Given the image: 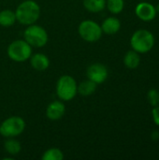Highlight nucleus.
Here are the masks:
<instances>
[{
    "instance_id": "5701e85b",
    "label": "nucleus",
    "mask_w": 159,
    "mask_h": 160,
    "mask_svg": "<svg viewBox=\"0 0 159 160\" xmlns=\"http://www.w3.org/2000/svg\"><path fill=\"white\" fill-rule=\"evenodd\" d=\"M156 9H157V12H158L159 13V4L157 6V8H156Z\"/></svg>"
},
{
    "instance_id": "39448f33",
    "label": "nucleus",
    "mask_w": 159,
    "mask_h": 160,
    "mask_svg": "<svg viewBox=\"0 0 159 160\" xmlns=\"http://www.w3.org/2000/svg\"><path fill=\"white\" fill-rule=\"evenodd\" d=\"M24 40L32 47L40 48L47 44L49 37L47 31L40 25L36 23L27 25L23 33Z\"/></svg>"
},
{
    "instance_id": "2eb2a0df",
    "label": "nucleus",
    "mask_w": 159,
    "mask_h": 160,
    "mask_svg": "<svg viewBox=\"0 0 159 160\" xmlns=\"http://www.w3.org/2000/svg\"><path fill=\"white\" fill-rule=\"evenodd\" d=\"M15 11L11 9H3L0 11V25L3 27H10L16 22Z\"/></svg>"
},
{
    "instance_id": "f8f14e48",
    "label": "nucleus",
    "mask_w": 159,
    "mask_h": 160,
    "mask_svg": "<svg viewBox=\"0 0 159 160\" xmlns=\"http://www.w3.org/2000/svg\"><path fill=\"white\" fill-rule=\"evenodd\" d=\"M102 32L107 35H114L121 28V22L115 17H108L100 25Z\"/></svg>"
},
{
    "instance_id": "6e6552de",
    "label": "nucleus",
    "mask_w": 159,
    "mask_h": 160,
    "mask_svg": "<svg viewBox=\"0 0 159 160\" xmlns=\"http://www.w3.org/2000/svg\"><path fill=\"white\" fill-rule=\"evenodd\" d=\"M86 75L89 80L96 82L97 84H100L107 80L109 72L106 66L100 63H95L88 67Z\"/></svg>"
},
{
    "instance_id": "dca6fc26",
    "label": "nucleus",
    "mask_w": 159,
    "mask_h": 160,
    "mask_svg": "<svg viewBox=\"0 0 159 160\" xmlns=\"http://www.w3.org/2000/svg\"><path fill=\"white\" fill-rule=\"evenodd\" d=\"M83 7L90 12L97 13L106 8V0H83Z\"/></svg>"
},
{
    "instance_id": "ddd939ff",
    "label": "nucleus",
    "mask_w": 159,
    "mask_h": 160,
    "mask_svg": "<svg viewBox=\"0 0 159 160\" xmlns=\"http://www.w3.org/2000/svg\"><path fill=\"white\" fill-rule=\"evenodd\" d=\"M140 63H141V57L139 52L132 50L126 53L124 57V64L127 68L135 69L140 66Z\"/></svg>"
},
{
    "instance_id": "7ed1b4c3",
    "label": "nucleus",
    "mask_w": 159,
    "mask_h": 160,
    "mask_svg": "<svg viewBox=\"0 0 159 160\" xmlns=\"http://www.w3.org/2000/svg\"><path fill=\"white\" fill-rule=\"evenodd\" d=\"M56 94L60 100H72L78 94V84L76 80L70 75L61 76L56 83Z\"/></svg>"
},
{
    "instance_id": "f3484780",
    "label": "nucleus",
    "mask_w": 159,
    "mask_h": 160,
    "mask_svg": "<svg viewBox=\"0 0 159 160\" xmlns=\"http://www.w3.org/2000/svg\"><path fill=\"white\" fill-rule=\"evenodd\" d=\"M4 148L5 151L10 155V156H17L21 150H22V145L19 141L13 139V138H7V140L4 143Z\"/></svg>"
},
{
    "instance_id": "412c9836",
    "label": "nucleus",
    "mask_w": 159,
    "mask_h": 160,
    "mask_svg": "<svg viewBox=\"0 0 159 160\" xmlns=\"http://www.w3.org/2000/svg\"><path fill=\"white\" fill-rule=\"evenodd\" d=\"M152 116H153V120H154L155 124L157 126H159V105L154 107V109L152 111Z\"/></svg>"
},
{
    "instance_id": "1a4fd4ad",
    "label": "nucleus",
    "mask_w": 159,
    "mask_h": 160,
    "mask_svg": "<svg viewBox=\"0 0 159 160\" xmlns=\"http://www.w3.org/2000/svg\"><path fill=\"white\" fill-rule=\"evenodd\" d=\"M135 13L143 22H151L157 16V9L154 5L148 2H142L136 6Z\"/></svg>"
},
{
    "instance_id": "6ab92c4d",
    "label": "nucleus",
    "mask_w": 159,
    "mask_h": 160,
    "mask_svg": "<svg viewBox=\"0 0 159 160\" xmlns=\"http://www.w3.org/2000/svg\"><path fill=\"white\" fill-rule=\"evenodd\" d=\"M106 7L108 8L111 13L119 14L123 11L125 8V1L124 0H107Z\"/></svg>"
},
{
    "instance_id": "a211bd4d",
    "label": "nucleus",
    "mask_w": 159,
    "mask_h": 160,
    "mask_svg": "<svg viewBox=\"0 0 159 160\" xmlns=\"http://www.w3.org/2000/svg\"><path fill=\"white\" fill-rule=\"evenodd\" d=\"M42 160H63L64 159V153L59 148H50L46 150L42 157Z\"/></svg>"
},
{
    "instance_id": "20e7f679",
    "label": "nucleus",
    "mask_w": 159,
    "mask_h": 160,
    "mask_svg": "<svg viewBox=\"0 0 159 160\" xmlns=\"http://www.w3.org/2000/svg\"><path fill=\"white\" fill-rule=\"evenodd\" d=\"M7 56L14 62L22 63L28 60L32 55V46L24 39L12 41L7 50Z\"/></svg>"
},
{
    "instance_id": "aec40b11",
    "label": "nucleus",
    "mask_w": 159,
    "mask_h": 160,
    "mask_svg": "<svg viewBox=\"0 0 159 160\" xmlns=\"http://www.w3.org/2000/svg\"><path fill=\"white\" fill-rule=\"evenodd\" d=\"M147 98L151 106L156 107L159 105V92L157 89H151L147 94Z\"/></svg>"
},
{
    "instance_id": "f03ea898",
    "label": "nucleus",
    "mask_w": 159,
    "mask_h": 160,
    "mask_svg": "<svg viewBox=\"0 0 159 160\" xmlns=\"http://www.w3.org/2000/svg\"><path fill=\"white\" fill-rule=\"evenodd\" d=\"M130 45L135 52L139 53H146L155 46V37L148 30H137L131 37Z\"/></svg>"
},
{
    "instance_id": "0eeeda50",
    "label": "nucleus",
    "mask_w": 159,
    "mask_h": 160,
    "mask_svg": "<svg viewBox=\"0 0 159 160\" xmlns=\"http://www.w3.org/2000/svg\"><path fill=\"white\" fill-rule=\"evenodd\" d=\"M78 32L81 38L86 42H97L102 37V29L101 26L91 20L82 21L78 27Z\"/></svg>"
},
{
    "instance_id": "4be33fe9",
    "label": "nucleus",
    "mask_w": 159,
    "mask_h": 160,
    "mask_svg": "<svg viewBox=\"0 0 159 160\" xmlns=\"http://www.w3.org/2000/svg\"><path fill=\"white\" fill-rule=\"evenodd\" d=\"M151 138H152V140H154V141H157V139L159 138V133L157 131H154L153 133H152V136H151Z\"/></svg>"
},
{
    "instance_id": "f257e3e1",
    "label": "nucleus",
    "mask_w": 159,
    "mask_h": 160,
    "mask_svg": "<svg viewBox=\"0 0 159 160\" xmlns=\"http://www.w3.org/2000/svg\"><path fill=\"white\" fill-rule=\"evenodd\" d=\"M16 20L23 25L36 23L40 16V7L34 0H24L16 8Z\"/></svg>"
},
{
    "instance_id": "9b49d317",
    "label": "nucleus",
    "mask_w": 159,
    "mask_h": 160,
    "mask_svg": "<svg viewBox=\"0 0 159 160\" xmlns=\"http://www.w3.org/2000/svg\"><path fill=\"white\" fill-rule=\"evenodd\" d=\"M29 59L31 67L37 71H44L50 66V60L48 56L41 52H37L31 55Z\"/></svg>"
},
{
    "instance_id": "4468645a",
    "label": "nucleus",
    "mask_w": 159,
    "mask_h": 160,
    "mask_svg": "<svg viewBox=\"0 0 159 160\" xmlns=\"http://www.w3.org/2000/svg\"><path fill=\"white\" fill-rule=\"evenodd\" d=\"M97 87V84L88 79L86 81L82 82L78 85V93L82 97H88V96L93 95L96 92Z\"/></svg>"
},
{
    "instance_id": "9d476101",
    "label": "nucleus",
    "mask_w": 159,
    "mask_h": 160,
    "mask_svg": "<svg viewBox=\"0 0 159 160\" xmlns=\"http://www.w3.org/2000/svg\"><path fill=\"white\" fill-rule=\"evenodd\" d=\"M65 112V104L60 100H54L49 104L46 110V116L52 121H57L64 116Z\"/></svg>"
},
{
    "instance_id": "423d86ee",
    "label": "nucleus",
    "mask_w": 159,
    "mask_h": 160,
    "mask_svg": "<svg viewBox=\"0 0 159 160\" xmlns=\"http://www.w3.org/2000/svg\"><path fill=\"white\" fill-rule=\"evenodd\" d=\"M25 129V121L20 116H10L0 125V134L5 138H14Z\"/></svg>"
}]
</instances>
